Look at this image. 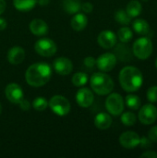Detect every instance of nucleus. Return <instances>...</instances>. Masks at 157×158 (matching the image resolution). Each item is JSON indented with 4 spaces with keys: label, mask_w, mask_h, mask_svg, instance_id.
<instances>
[{
    "label": "nucleus",
    "mask_w": 157,
    "mask_h": 158,
    "mask_svg": "<svg viewBox=\"0 0 157 158\" xmlns=\"http://www.w3.org/2000/svg\"><path fill=\"white\" fill-rule=\"evenodd\" d=\"M124 99L119 94H109L105 100V108L112 116H120L124 111Z\"/></svg>",
    "instance_id": "obj_6"
},
{
    "label": "nucleus",
    "mask_w": 157,
    "mask_h": 158,
    "mask_svg": "<svg viewBox=\"0 0 157 158\" xmlns=\"http://www.w3.org/2000/svg\"><path fill=\"white\" fill-rule=\"evenodd\" d=\"M6 25H7L6 20L3 18H0V31L5 30L6 28Z\"/></svg>",
    "instance_id": "obj_38"
},
{
    "label": "nucleus",
    "mask_w": 157,
    "mask_h": 158,
    "mask_svg": "<svg viewBox=\"0 0 157 158\" xmlns=\"http://www.w3.org/2000/svg\"><path fill=\"white\" fill-rule=\"evenodd\" d=\"M29 29L35 36H43L48 33L49 28L47 23L41 19H34L30 22Z\"/></svg>",
    "instance_id": "obj_16"
},
{
    "label": "nucleus",
    "mask_w": 157,
    "mask_h": 158,
    "mask_svg": "<svg viewBox=\"0 0 157 158\" xmlns=\"http://www.w3.org/2000/svg\"><path fill=\"white\" fill-rule=\"evenodd\" d=\"M143 2H147L148 0H143Z\"/></svg>",
    "instance_id": "obj_42"
},
{
    "label": "nucleus",
    "mask_w": 157,
    "mask_h": 158,
    "mask_svg": "<svg viewBox=\"0 0 157 158\" xmlns=\"http://www.w3.org/2000/svg\"><path fill=\"white\" fill-rule=\"evenodd\" d=\"M72 83L76 87H82L84 86L88 81H89V76L85 72H77L73 75L72 77Z\"/></svg>",
    "instance_id": "obj_25"
},
{
    "label": "nucleus",
    "mask_w": 157,
    "mask_h": 158,
    "mask_svg": "<svg viewBox=\"0 0 157 158\" xmlns=\"http://www.w3.org/2000/svg\"><path fill=\"white\" fill-rule=\"evenodd\" d=\"M152 143H153V142L148 137L147 138L146 137H143L140 140V144L139 145H141L142 148H149V147L152 146Z\"/></svg>",
    "instance_id": "obj_33"
},
{
    "label": "nucleus",
    "mask_w": 157,
    "mask_h": 158,
    "mask_svg": "<svg viewBox=\"0 0 157 158\" xmlns=\"http://www.w3.org/2000/svg\"><path fill=\"white\" fill-rule=\"evenodd\" d=\"M83 65H84L85 68H87L89 69H92L96 66V59L94 57H93V56H87L83 60Z\"/></svg>",
    "instance_id": "obj_31"
},
{
    "label": "nucleus",
    "mask_w": 157,
    "mask_h": 158,
    "mask_svg": "<svg viewBox=\"0 0 157 158\" xmlns=\"http://www.w3.org/2000/svg\"><path fill=\"white\" fill-rule=\"evenodd\" d=\"M155 67H156V69H157V58H156V60H155Z\"/></svg>",
    "instance_id": "obj_41"
},
{
    "label": "nucleus",
    "mask_w": 157,
    "mask_h": 158,
    "mask_svg": "<svg viewBox=\"0 0 157 158\" xmlns=\"http://www.w3.org/2000/svg\"><path fill=\"white\" fill-rule=\"evenodd\" d=\"M52 68L44 62L34 63L31 65L25 73V79L30 86L38 88L45 85L51 79Z\"/></svg>",
    "instance_id": "obj_1"
},
{
    "label": "nucleus",
    "mask_w": 157,
    "mask_h": 158,
    "mask_svg": "<svg viewBox=\"0 0 157 158\" xmlns=\"http://www.w3.org/2000/svg\"><path fill=\"white\" fill-rule=\"evenodd\" d=\"M121 122L125 126H133L137 122V117L132 112H125L121 115Z\"/></svg>",
    "instance_id": "obj_28"
},
{
    "label": "nucleus",
    "mask_w": 157,
    "mask_h": 158,
    "mask_svg": "<svg viewBox=\"0 0 157 158\" xmlns=\"http://www.w3.org/2000/svg\"><path fill=\"white\" fill-rule=\"evenodd\" d=\"M138 118L144 125H151L157 119V108L153 104H147L140 107Z\"/></svg>",
    "instance_id": "obj_8"
},
{
    "label": "nucleus",
    "mask_w": 157,
    "mask_h": 158,
    "mask_svg": "<svg viewBox=\"0 0 157 158\" xmlns=\"http://www.w3.org/2000/svg\"><path fill=\"white\" fill-rule=\"evenodd\" d=\"M118 37L114 31L110 30L103 31L99 33L97 37V42L99 45L104 49H111L117 44Z\"/></svg>",
    "instance_id": "obj_11"
},
{
    "label": "nucleus",
    "mask_w": 157,
    "mask_h": 158,
    "mask_svg": "<svg viewBox=\"0 0 157 158\" xmlns=\"http://www.w3.org/2000/svg\"><path fill=\"white\" fill-rule=\"evenodd\" d=\"M94 125L97 129L101 131L107 130L112 125V118L107 113L100 112L94 118Z\"/></svg>",
    "instance_id": "obj_17"
},
{
    "label": "nucleus",
    "mask_w": 157,
    "mask_h": 158,
    "mask_svg": "<svg viewBox=\"0 0 157 158\" xmlns=\"http://www.w3.org/2000/svg\"><path fill=\"white\" fill-rule=\"evenodd\" d=\"M142 158H157V153L155 151H146L143 154L141 155Z\"/></svg>",
    "instance_id": "obj_36"
},
{
    "label": "nucleus",
    "mask_w": 157,
    "mask_h": 158,
    "mask_svg": "<svg viewBox=\"0 0 157 158\" xmlns=\"http://www.w3.org/2000/svg\"><path fill=\"white\" fill-rule=\"evenodd\" d=\"M53 69L57 74L66 76L71 73L73 64L71 60L67 57H57L53 62Z\"/></svg>",
    "instance_id": "obj_14"
},
{
    "label": "nucleus",
    "mask_w": 157,
    "mask_h": 158,
    "mask_svg": "<svg viewBox=\"0 0 157 158\" xmlns=\"http://www.w3.org/2000/svg\"><path fill=\"white\" fill-rule=\"evenodd\" d=\"M6 3L5 0H0V15L4 13V11L6 10Z\"/></svg>",
    "instance_id": "obj_37"
},
{
    "label": "nucleus",
    "mask_w": 157,
    "mask_h": 158,
    "mask_svg": "<svg viewBox=\"0 0 157 158\" xmlns=\"http://www.w3.org/2000/svg\"><path fill=\"white\" fill-rule=\"evenodd\" d=\"M5 94L6 99L12 104H19L24 98L22 88L15 82H11L6 85L5 89Z\"/></svg>",
    "instance_id": "obj_10"
},
{
    "label": "nucleus",
    "mask_w": 157,
    "mask_h": 158,
    "mask_svg": "<svg viewBox=\"0 0 157 158\" xmlns=\"http://www.w3.org/2000/svg\"><path fill=\"white\" fill-rule=\"evenodd\" d=\"M118 39H119V41L121 43L127 44V43H129L132 39L133 32H132V31L129 27L125 26V27H122V28H120L118 30Z\"/></svg>",
    "instance_id": "obj_26"
},
{
    "label": "nucleus",
    "mask_w": 157,
    "mask_h": 158,
    "mask_svg": "<svg viewBox=\"0 0 157 158\" xmlns=\"http://www.w3.org/2000/svg\"><path fill=\"white\" fill-rule=\"evenodd\" d=\"M76 101L81 107L88 108L94 101L93 93L89 88H81L76 94Z\"/></svg>",
    "instance_id": "obj_13"
},
{
    "label": "nucleus",
    "mask_w": 157,
    "mask_h": 158,
    "mask_svg": "<svg viewBox=\"0 0 157 158\" xmlns=\"http://www.w3.org/2000/svg\"><path fill=\"white\" fill-rule=\"evenodd\" d=\"M32 107L37 111H43L48 107V102L44 97H36L32 102Z\"/></svg>",
    "instance_id": "obj_29"
},
{
    "label": "nucleus",
    "mask_w": 157,
    "mask_h": 158,
    "mask_svg": "<svg viewBox=\"0 0 157 158\" xmlns=\"http://www.w3.org/2000/svg\"><path fill=\"white\" fill-rule=\"evenodd\" d=\"M132 28L140 35H147L150 31V25L143 19H136L132 23Z\"/></svg>",
    "instance_id": "obj_19"
},
{
    "label": "nucleus",
    "mask_w": 157,
    "mask_h": 158,
    "mask_svg": "<svg viewBox=\"0 0 157 158\" xmlns=\"http://www.w3.org/2000/svg\"><path fill=\"white\" fill-rule=\"evenodd\" d=\"M88 24V18L83 13H76L71 19V27L76 31H81L86 28Z\"/></svg>",
    "instance_id": "obj_18"
},
{
    "label": "nucleus",
    "mask_w": 157,
    "mask_h": 158,
    "mask_svg": "<svg viewBox=\"0 0 157 158\" xmlns=\"http://www.w3.org/2000/svg\"><path fill=\"white\" fill-rule=\"evenodd\" d=\"M37 4V0H13L14 7L19 11H30Z\"/></svg>",
    "instance_id": "obj_21"
},
{
    "label": "nucleus",
    "mask_w": 157,
    "mask_h": 158,
    "mask_svg": "<svg viewBox=\"0 0 157 158\" xmlns=\"http://www.w3.org/2000/svg\"><path fill=\"white\" fill-rule=\"evenodd\" d=\"M117 56L112 53H105L102 54L96 59V66L97 68L103 72H109L111 71L117 65Z\"/></svg>",
    "instance_id": "obj_9"
},
{
    "label": "nucleus",
    "mask_w": 157,
    "mask_h": 158,
    "mask_svg": "<svg viewBox=\"0 0 157 158\" xmlns=\"http://www.w3.org/2000/svg\"><path fill=\"white\" fill-rule=\"evenodd\" d=\"M115 19L122 25H129L131 21V18L129 16L127 11L122 8L117 10L115 13Z\"/></svg>",
    "instance_id": "obj_27"
},
{
    "label": "nucleus",
    "mask_w": 157,
    "mask_h": 158,
    "mask_svg": "<svg viewBox=\"0 0 157 158\" xmlns=\"http://www.w3.org/2000/svg\"><path fill=\"white\" fill-rule=\"evenodd\" d=\"M34 49L38 55L45 57H50L56 53L57 47L53 40L49 38H42L35 43Z\"/></svg>",
    "instance_id": "obj_7"
},
{
    "label": "nucleus",
    "mask_w": 157,
    "mask_h": 158,
    "mask_svg": "<svg viewBox=\"0 0 157 158\" xmlns=\"http://www.w3.org/2000/svg\"><path fill=\"white\" fill-rule=\"evenodd\" d=\"M126 11L131 19L136 18L141 15V13L143 11V6L138 0H131L127 5Z\"/></svg>",
    "instance_id": "obj_22"
},
{
    "label": "nucleus",
    "mask_w": 157,
    "mask_h": 158,
    "mask_svg": "<svg viewBox=\"0 0 157 158\" xmlns=\"http://www.w3.org/2000/svg\"><path fill=\"white\" fill-rule=\"evenodd\" d=\"M146 96L149 102L156 103L157 102V86H152L147 90Z\"/></svg>",
    "instance_id": "obj_30"
},
{
    "label": "nucleus",
    "mask_w": 157,
    "mask_h": 158,
    "mask_svg": "<svg viewBox=\"0 0 157 158\" xmlns=\"http://www.w3.org/2000/svg\"><path fill=\"white\" fill-rule=\"evenodd\" d=\"M84 13H91L93 9V6L90 2H85L81 4V8Z\"/></svg>",
    "instance_id": "obj_34"
},
{
    "label": "nucleus",
    "mask_w": 157,
    "mask_h": 158,
    "mask_svg": "<svg viewBox=\"0 0 157 158\" xmlns=\"http://www.w3.org/2000/svg\"><path fill=\"white\" fill-rule=\"evenodd\" d=\"M116 54L118 55V58L121 61L127 62L131 59V52H130L129 46L125 44V43H121L117 45Z\"/></svg>",
    "instance_id": "obj_23"
},
{
    "label": "nucleus",
    "mask_w": 157,
    "mask_h": 158,
    "mask_svg": "<svg viewBox=\"0 0 157 158\" xmlns=\"http://www.w3.org/2000/svg\"><path fill=\"white\" fill-rule=\"evenodd\" d=\"M125 102H126V105L129 108L132 109V110H138L140 109L141 107V105H142V102H141V99L138 95H135V94H128L125 98Z\"/></svg>",
    "instance_id": "obj_24"
},
{
    "label": "nucleus",
    "mask_w": 157,
    "mask_h": 158,
    "mask_svg": "<svg viewBox=\"0 0 157 158\" xmlns=\"http://www.w3.org/2000/svg\"><path fill=\"white\" fill-rule=\"evenodd\" d=\"M50 3V0H37V4H39L42 6H47Z\"/></svg>",
    "instance_id": "obj_39"
},
{
    "label": "nucleus",
    "mask_w": 157,
    "mask_h": 158,
    "mask_svg": "<svg viewBox=\"0 0 157 158\" xmlns=\"http://www.w3.org/2000/svg\"><path fill=\"white\" fill-rule=\"evenodd\" d=\"M62 5L64 10L68 14H76L81 8V0H63Z\"/></svg>",
    "instance_id": "obj_20"
},
{
    "label": "nucleus",
    "mask_w": 157,
    "mask_h": 158,
    "mask_svg": "<svg viewBox=\"0 0 157 158\" xmlns=\"http://www.w3.org/2000/svg\"><path fill=\"white\" fill-rule=\"evenodd\" d=\"M148 138L153 142L157 143V125L151 128L148 131Z\"/></svg>",
    "instance_id": "obj_32"
},
{
    "label": "nucleus",
    "mask_w": 157,
    "mask_h": 158,
    "mask_svg": "<svg viewBox=\"0 0 157 158\" xmlns=\"http://www.w3.org/2000/svg\"><path fill=\"white\" fill-rule=\"evenodd\" d=\"M18 105L19 106L20 109L23 110V111H28V110L31 108V104H30V102H29L28 100L24 99V98H23Z\"/></svg>",
    "instance_id": "obj_35"
},
{
    "label": "nucleus",
    "mask_w": 157,
    "mask_h": 158,
    "mask_svg": "<svg viewBox=\"0 0 157 158\" xmlns=\"http://www.w3.org/2000/svg\"><path fill=\"white\" fill-rule=\"evenodd\" d=\"M48 106L56 116L59 117H65L70 111L69 101L62 95H54L48 102Z\"/></svg>",
    "instance_id": "obj_5"
},
{
    "label": "nucleus",
    "mask_w": 157,
    "mask_h": 158,
    "mask_svg": "<svg viewBox=\"0 0 157 158\" xmlns=\"http://www.w3.org/2000/svg\"><path fill=\"white\" fill-rule=\"evenodd\" d=\"M6 58L10 64L19 65L21 62H23V60L25 58V50L19 45L13 46L7 51Z\"/></svg>",
    "instance_id": "obj_15"
},
{
    "label": "nucleus",
    "mask_w": 157,
    "mask_h": 158,
    "mask_svg": "<svg viewBox=\"0 0 157 158\" xmlns=\"http://www.w3.org/2000/svg\"><path fill=\"white\" fill-rule=\"evenodd\" d=\"M153 43L149 37H141L136 40L132 46L133 55L139 59L144 60L150 57L153 53Z\"/></svg>",
    "instance_id": "obj_4"
},
{
    "label": "nucleus",
    "mask_w": 157,
    "mask_h": 158,
    "mask_svg": "<svg viewBox=\"0 0 157 158\" xmlns=\"http://www.w3.org/2000/svg\"><path fill=\"white\" fill-rule=\"evenodd\" d=\"M141 137L134 131H125L119 136V143L127 149H133L140 144Z\"/></svg>",
    "instance_id": "obj_12"
},
{
    "label": "nucleus",
    "mask_w": 157,
    "mask_h": 158,
    "mask_svg": "<svg viewBox=\"0 0 157 158\" xmlns=\"http://www.w3.org/2000/svg\"><path fill=\"white\" fill-rule=\"evenodd\" d=\"M118 81L123 90L128 93H133L142 87L143 83V77L138 68L127 66L120 70Z\"/></svg>",
    "instance_id": "obj_2"
},
{
    "label": "nucleus",
    "mask_w": 157,
    "mask_h": 158,
    "mask_svg": "<svg viewBox=\"0 0 157 158\" xmlns=\"http://www.w3.org/2000/svg\"><path fill=\"white\" fill-rule=\"evenodd\" d=\"M1 113H2V106L0 104V115H1Z\"/></svg>",
    "instance_id": "obj_40"
},
{
    "label": "nucleus",
    "mask_w": 157,
    "mask_h": 158,
    "mask_svg": "<svg viewBox=\"0 0 157 158\" xmlns=\"http://www.w3.org/2000/svg\"><path fill=\"white\" fill-rule=\"evenodd\" d=\"M92 90L98 95H107L114 89V81L112 78L105 72H95L90 78Z\"/></svg>",
    "instance_id": "obj_3"
}]
</instances>
